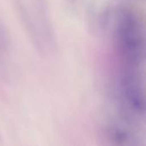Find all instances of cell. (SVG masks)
<instances>
[{
  "label": "cell",
  "mask_w": 146,
  "mask_h": 146,
  "mask_svg": "<svg viewBox=\"0 0 146 146\" xmlns=\"http://www.w3.org/2000/svg\"><path fill=\"white\" fill-rule=\"evenodd\" d=\"M115 41L124 68L140 70L145 61V34L138 15L130 8H121L117 13Z\"/></svg>",
  "instance_id": "cell-1"
},
{
  "label": "cell",
  "mask_w": 146,
  "mask_h": 146,
  "mask_svg": "<svg viewBox=\"0 0 146 146\" xmlns=\"http://www.w3.org/2000/svg\"><path fill=\"white\" fill-rule=\"evenodd\" d=\"M140 70L124 68L118 80V92L121 104L134 116L144 118L145 98Z\"/></svg>",
  "instance_id": "cell-2"
},
{
  "label": "cell",
  "mask_w": 146,
  "mask_h": 146,
  "mask_svg": "<svg viewBox=\"0 0 146 146\" xmlns=\"http://www.w3.org/2000/svg\"><path fill=\"white\" fill-rule=\"evenodd\" d=\"M14 4L20 21L22 24L25 33L29 38L33 46L39 54L44 55L47 51V49L44 42L37 19L34 17V14L29 9L23 0H14Z\"/></svg>",
  "instance_id": "cell-3"
},
{
  "label": "cell",
  "mask_w": 146,
  "mask_h": 146,
  "mask_svg": "<svg viewBox=\"0 0 146 146\" xmlns=\"http://www.w3.org/2000/svg\"><path fill=\"white\" fill-rule=\"evenodd\" d=\"M35 15L37 16V21L45 44L47 51H55L56 49V33L50 18L48 8L44 0H36L35 2Z\"/></svg>",
  "instance_id": "cell-4"
},
{
  "label": "cell",
  "mask_w": 146,
  "mask_h": 146,
  "mask_svg": "<svg viewBox=\"0 0 146 146\" xmlns=\"http://www.w3.org/2000/svg\"><path fill=\"white\" fill-rule=\"evenodd\" d=\"M10 50V38L5 25L0 20V75L8 77L9 57Z\"/></svg>",
  "instance_id": "cell-5"
},
{
  "label": "cell",
  "mask_w": 146,
  "mask_h": 146,
  "mask_svg": "<svg viewBox=\"0 0 146 146\" xmlns=\"http://www.w3.org/2000/svg\"><path fill=\"white\" fill-rule=\"evenodd\" d=\"M105 134L108 139L115 145H133L134 138L132 133L118 125H110L105 131Z\"/></svg>",
  "instance_id": "cell-6"
}]
</instances>
